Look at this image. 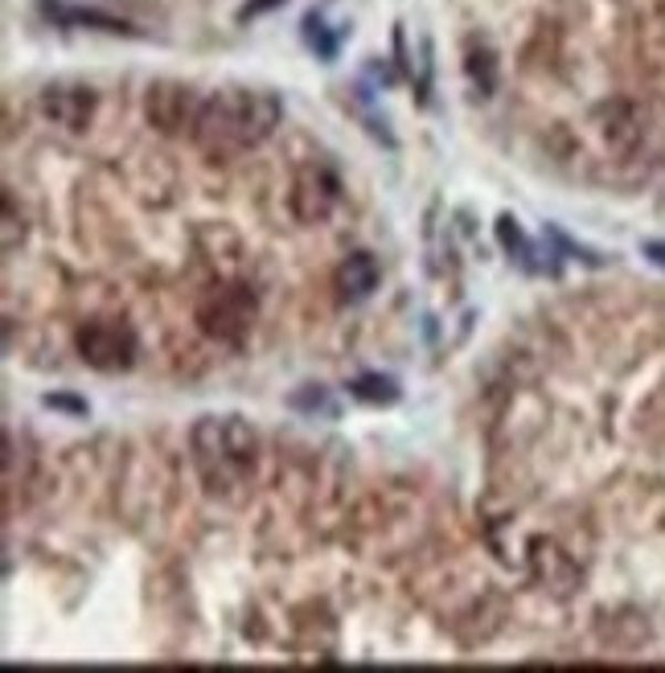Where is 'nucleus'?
Returning a JSON list of instances; mask_svg holds the SVG:
<instances>
[{
    "label": "nucleus",
    "instance_id": "nucleus-1",
    "mask_svg": "<svg viewBox=\"0 0 665 673\" xmlns=\"http://www.w3.org/2000/svg\"><path fill=\"white\" fill-rule=\"evenodd\" d=\"M279 119H284V103L272 91H218L202 99L189 140L210 160H231L272 140Z\"/></svg>",
    "mask_w": 665,
    "mask_h": 673
},
{
    "label": "nucleus",
    "instance_id": "nucleus-2",
    "mask_svg": "<svg viewBox=\"0 0 665 673\" xmlns=\"http://www.w3.org/2000/svg\"><path fill=\"white\" fill-rule=\"evenodd\" d=\"M189 444H193V456H198V469H202V481L210 485V493L234 488L255 469V456H260V440H255L251 423L234 416L198 419Z\"/></svg>",
    "mask_w": 665,
    "mask_h": 673
},
{
    "label": "nucleus",
    "instance_id": "nucleus-3",
    "mask_svg": "<svg viewBox=\"0 0 665 673\" xmlns=\"http://www.w3.org/2000/svg\"><path fill=\"white\" fill-rule=\"evenodd\" d=\"M251 320H255V296L246 287L222 284L210 287L202 301H198V325H202L205 337H214L222 345H239L251 333Z\"/></svg>",
    "mask_w": 665,
    "mask_h": 673
},
{
    "label": "nucleus",
    "instance_id": "nucleus-4",
    "mask_svg": "<svg viewBox=\"0 0 665 673\" xmlns=\"http://www.w3.org/2000/svg\"><path fill=\"white\" fill-rule=\"evenodd\" d=\"M341 201V181L329 165H317L308 160L300 169L292 172V186H288V206H292V218L304 222V227H320L329 222V214L337 210Z\"/></svg>",
    "mask_w": 665,
    "mask_h": 673
},
{
    "label": "nucleus",
    "instance_id": "nucleus-5",
    "mask_svg": "<svg viewBox=\"0 0 665 673\" xmlns=\"http://www.w3.org/2000/svg\"><path fill=\"white\" fill-rule=\"evenodd\" d=\"M74 345H78V358L87 361V366L107 374L128 370L131 358H136V333L124 320H91V325L78 329Z\"/></svg>",
    "mask_w": 665,
    "mask_h": 673
},
{
    "label": "nucleus",
    "instance_id": "nucleus-6",
    "mask_svg": "<svg viewBox=\"0 0 665 673\" xmlns=\"http://www.w3.org/2000/svg\"><path fill=\"white\" fill-rule=\"evenodd\" d=\"M198 107H202V95L186 83H152L145 91V115L148 124L165 136H173V132H189L193 128V119H198Z\"/></svg>",
    "mask_w": 665,
    "mask_h": 673
},
{
    "label": "nucleus",
    "instance_id": "nucleus-7",
    "mask_svg": "<svg viewBox=\"0 0 665 673\" xmlns=\"http://www.w3.org/2000/svg\"><path fill=\"white\" fill-rule=\"evenodd\" d=\"M530 575H535V583L550 596H576L579 591V562L567 555L559 543H550V538H530Z\"/></svg>",
    "mask_w": 665,
    "mask_h": 673
},
{
    "label": "nucleus",
    "instance_id": "nucleus-8",
    "mask_svg": "<svg viewBox=\"0 0 665 673\" xmlns=\"http://www.w3.org/2000/svg\"><path fill=\"white\" fill-rule=\"evenodd\" d=\"M595 119V132H600V140L608 144V153H616V157H629L641 136H645V119L636 112V103L629 99H608L600 103L592 112Z\"/></svg>",
    "mask_w": 665,
    "mask_h": 673
},
{
    "label": "nucleus",
    "instance_id": "nucleus-9",
    "mask_svg": "<svg viewBox=\"0 0 665 673\" xmlns=\"http://www.w3.org/2000/svg\"><path fill=\"white\" fill-rule=\"evenodd\" d=\"M42 112L50 124H59L66 132H83L95 115V91L78 83H54L45 86L42 95Z\"/></svg>",
    "mask_w": 665,
    "mask_h": 673
},
{
    "label": "nucleus",
    "instance_id": "nucleus-10",
    "mask_svg": "<svg viewBox=\"0 0 665 673\" xmlns=\"http://www.w3.org/2000/svg\"><path fill=\"white\" fill-rule=\"evenodd\" d=\"M378 280H382V272H378V259L366 255V251H358V255H346V259H341V267L332 272V284H337V292H341L346 301H366V296L378 287Z\"/></svg>",
    "mask_w": 665,
    "mask_h": 673
},
{
    "label": "nucleus",
    "instance_id": "nucleus-11",
    "mask_svg": "<svg viewBox=\"0 0 665 673\" xmlns=\"http://www.w3.org/2000/svg\"><path fill=\"white\" fill-rule=\"evenodd\" d=\"M353 399L362 402H374V407H391L399 399V382L394 378H382V374H362V378H353Z\"/></svg>",
    "mask_w": 665,
    "mask_h": 673
},
{
    "label": "nucleus",
    "instance_id": "nucleus-12",
    "mask_svg": "<svg viewBox=\"0 0 665 673\" xmlns=\"http://www.w3.org/2000/svg\"><path fill=\"white\" fill-rule=\"evenodd\" d=\"M497 239H502V246H506L509 255L518 259L521 267H530V272H538V263H535V246L526 243V234L518 230V222L514 218H497Z\"/></svg>",
    "mask_w": 665,
    "mask_h": 673
},
{
    "label": "nucleus",
    "instance_id": "nucleus-13",
    "mask_svg": "<svg viewBox=\"0 0 665 673\" xmlns=\"http://www.w3.org/2000/svg\"><path fill=\"white\" fill-rule=\"evenodd\" d=\"M292 407L296 411H308V416H337V407H332V399L325 395L320 387H304L300 395H292Z\"/></svg>",
    "mask_w": 665,
    "mask_h": 673
},
{
    "label": "nucleus",
    "instance_id": "nucleus-14",
    "mask_svg": "<svg viewBox=\"0 0 665 673\" xmlns=\"http://www.w3.org/2000/svg\"><path fill=\"white\" fill-rule=\"evenodd\" d=\"M45 407L50 411H71V416H87V402L71 399V395H45Z\"/></svg>",
    "mask_w": 665,
    "mask_h": 673
},
{
    "label": "nucleus",
    "instance_id": "nucleus-15",
    "mask_svg": "<svg viewBox=\"0 0 665 673\" xmlns=\"http://www.w3.org/2000/svg\"><path fill=\"white\" fill-rule=\"evenodd\" d=\"M17 246V201L4 198V251Z\"/></svg>",
    "mask_w": 665,
    "mask_h": 673
},
{
    "label": "nucleus",
    "instance_id": "nucleus-16",
    "mask_svg": "<svg viewBox=\"0 0 665 673\" xmlns=\"http://www.w3.org/2000/svg\"><path fill=\"white\" fill-rule=\"evenodd\" d=\"M645 259H653L657 267H665V243H645Z\"/></svg>",
    "mask_w": 665,
    "mask_h": 673
}]
</instances>
